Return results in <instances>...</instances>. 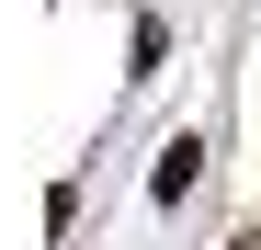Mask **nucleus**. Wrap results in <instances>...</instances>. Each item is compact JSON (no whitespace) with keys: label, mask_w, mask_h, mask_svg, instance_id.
I'll use <instances>...</instances> for the list:
<instances>
[{"label":"nucleus","mask_w":261,"mask_h":250,"mask_svg":"<svg viewBox=\"0 0 261 250\" xmlns=\"http://www.w3.org/2000/svg\"><path fill=\"white\" fill-rule=\"evenodd\" d=\"M193 182H204V137H170V148H159V171H148V193H159V205H182Z\"/></svg>","instance_id":"obj_1"},{"label":"nucleus","mask_w":261,"mask_h":250,"mask_svg":"<svg viewBox=\"0 0 261 250\" xmlns=\"http://www.w3.org/2000/svg\"><path fill=\"white\" fill-rule=\"evenodd\" d=\"M239 250H250V239H239Z\"/></svg>","instance_id":"obj_2"}]
</instances>
